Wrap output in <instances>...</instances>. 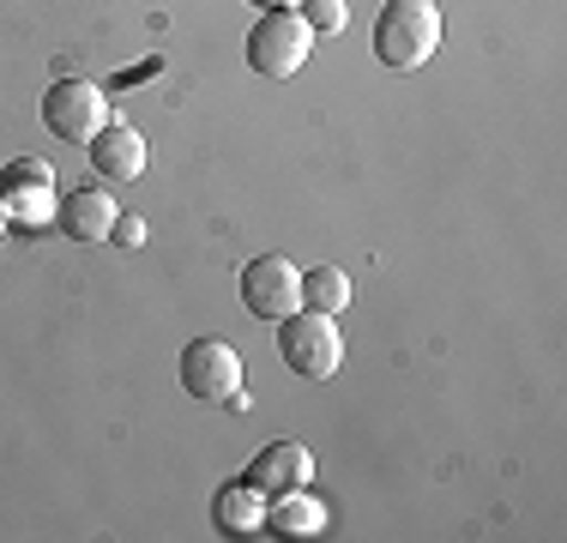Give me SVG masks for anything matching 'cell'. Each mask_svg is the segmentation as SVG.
Segmentation results:
<instances>
[{"label":"cell","mask_w":567,"mask_h":543,"mask_svg":"<svg viewBox=\"0 0 567 543\" xmlns=\"http://www.w3.org/2000/svg\"><path fill=\"white\" fill-rule=\"evenodd\" d=\"M441 49V7L435 0H381L374 19V61L393 73H416Z\"/></svg>","instance_id":"1"},{"label":"cell","mask_w":567,"mask_h":543,"mask_svg":"<svg viewBox=\"0 0 567 543\" xmlns=\"http://www.w3.org/2000/svg\"><path fill=\"white\" fill-rule=\"evenodd\" d=\"M278 357L290 362V375L302 380H332L344 369V332L339 315H320V308H296L278 320Z\"/></svg>","instance_id":"2"},{"label":"cell","mask_w":567,"mask_h":543,"mask_svg":"<svg viewBox=\"0 0 567 543\" xmlns=\"http://www.w3.org/2000/svg\"><path fill=\"white\" fill-rule=\"evenodd\" d=\"M110 91L91 85V79H55L43 91V127L55 133L61 145H91L103 127H110Z\"/></svg>","instance_id":"3"},{"label":"cell","mask_w":567,"mask_h":543,"mask_svg":"<svg viewBox=\"0 0 567 543\" xmlns=\"http://www.w3.org/2000/svg\"><path fill=\"white\" fill-rule=\"evenodd\" d=\"M248 66L260 79H290L308 66V54H315V31L302 24V12H260L248 31Z\"/></svg>","instance_id":"4"},{"label":"cell","mask_w":567,"mask_h":543,"mask_svg":"<svg viewBox=\"0 0 567 543\" xmlns=\"http://www.w3.org/2000/svg\"><path fill=\"white\" fill-rule=\"evenodd\" d=\"M236 290H241V308H248L254 320L278 326L284 315L302 308V266H290L284 254H260V260L241 266Z\"/></svg>","instance_id":"5"},{"label":"cell","mask_w":567,"mask_h":543,"mask_svg":"<svg viewBox=\"0 0 567 543\" xmlns=\"http://www.w3.org/2000/svg\"><path fill=\"white\" fill-rule=\"evenodd\" d=\"M182 387L206 404H229L248 387V369H241L236 345H224V338H194V345L182 350Z\"/></svg>","instance_id":"6"},{"label":"cell","mask_w":567,"mask_h":543,"mask_svg":"<svg viewBox=\"0 0 567 543\" xmlns=\"http://www.w3.org/2000/svg\"><path fill=\"white\" fill-rule=\"evenodd\" d=\"M241 483H248L260 501L290 495V489H308V483H315V453H308L302 441H272V447H260V453L248 459Z\"/></svg>","instance_id":"7"},{"label":"cell","mask_w":567,"mask_h":543,"mask_svg":"<svg viewBox=\"0 0 567 543\" xmlns=\"http://www.w3.org/2000/svg\"><path fill=\"white\" fill-rule=\"evenodd\" d=\"M115 194L91 175L85 187H73V194H61V206H55V224H61V236L66 242H110V229H115Z\"/></svg>","instance_id":"8"},{"label":"cell","mask_w":567,"mask_h":543,"mask_svg":"<svg viewBox=\"0 0 567 543\" xmlns=\"http://www.w3.org/2000/svg\"><path fill=\"white\" fill-rule=\"evenodd\" d=\"M91 170H97V182H140L145 163H152V145H145V133H133L127 121H110V127L97 133V140L85 145Z\"/></svg>","instance_id":"9"},{"label":"cell","mask_w":567,"mask_h":543,"mask_svg":"<svg viewBox=\"0 0 567 543\" xmlns=\"http://www.w3.org/2000/svg\"><path fill=\"white\" fill-rule=\"evenodd\" d=\"M0 194H7V212L12 217H43L49 194H55V163L12 157L7 170H0Z\"/></svg>","instance_id":"10"},{"label":"cell","mask_w":567,"mask_h":543,"mask_svg":"<svg viewBox=\"0 0 567 543\" xmlns=\"http://www.w3.org/2000/svg\"><path fill=\"white\" fill-rule=\"evenodd\" d=\"M260 532L266 537H315V532H327V508L308 489H290V495H272L260 508Z\"/></svg>","instance_id":"11"},{"label":"cell","mask_w":567,"mask_h":543,"mask_svg":"<svg viewBox=\"0 0 567 543\" xmlns=\"http://www.w3.org/2000/svg\"><path fill=\"white\" fill-rule=\"evenodd\" d=\"M260 508L266 501L236 478V483H224L218 495H212V525H218L224 537H248V532H260Z\"/></svg>","instance_id":"12"},{"label":"cell","mask_w":567,"mask_h":543,"mask_svg":"<svg viewBox=\"0 0 567 543\" xmlns=\"http://www.w3.org/2000/svg\"><path fill=\"white\" fill-rule=\"evenodd\" d=\"M350 303V278L339 266H308L302 272V308H320V315H344Z\"/></svg>","instance_id":"13"},{"label":"cell","mask_w":567,"mask_h":543,"mask_svg":"<svg viewBox=\"0 0 567 543\" xmlns=\"http://www.w3.org/2000/svg\"><path fill=\"white\" fill-rule=\"evenodd\" d=\"M296 12H302V24H308L315 37H320V31H327V37H339L344 24H350V7H344V0H302Z\"/></svg>","instance_id":"14"},{"label":"cell","mask_w":567,"mask_h":543,"mask_svg":"<svg viewBox=\"0 0 567 543\" xmlns=\"http://www.w3.org/2000/svg\"><path fill=\"white\" fill-rule=\"evenodd\" d=\"M110 242H115V248H140V242H145V217H133V212H115V229H110Z\"/></svg>","instance_id":"15"},{"label":"cell","mask_w":567,"mask_h":543,"mask_svg":"<svg viewBox=\"0 0 567 543\" xmlns=\"http://www.w3.org/2000/svg\"><path fill=\"white\" fill-rule=\"evenodd\" d=\"M254 7H260V12H296L302 0H254Z\"/></svg>","instance_id":"16"},{"label":"cell","mask_w":567,"mask_h":543,"mask_svg":"<svg viewBox=\"0 0 567 543\" xmlns=\"http://www.w3.org/2000/svg\"><path fill=\"white\" fill-rule=\"evenodd\" d=\"M12 224V212H7V194H0V229H7Z\"/></svg>","instance_id":"17"}]
</instances>
